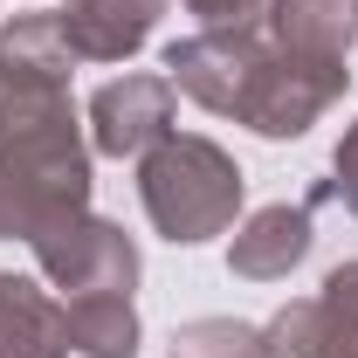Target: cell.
Segmentation results:
<instances>
[{"mask_svg":"<svg viewBox=\"0 0 358 358\" xmlns=\"http://www.w3.org/2000/svg\"><path fill=\"white\" fill-rule=\"evenodd\" d=\"M331 193L345 200L358 214V117L345 124V138H338V152H331Z\"/></svg>","mask_w":358,"mask_h":358,"instance_id":"cell-16","label":"cell"},{"mask_svg":"<svg viewBox=\"0 0 358 358\" xmlns=\"http://www.w3.org/2000/svg\"><path fill=\"white\" fill-rule=\"evenodd\" d=\"M0 186L14 200L21 241L42 221L90 207V138L69 76H35L0 62Z\"/></svg>","mask_w":358,"mask_h":358,"instance_id":"cell-1","label":"cell"},{"mask_svg":"<svg viewBox=\"0 0 358 358\" xmlns=\"http://www.w3.org/2000/svg\"><path fill=\"white\" fill-rule=\"evenodd\" d=\"M0 358H69V317L35 275L0 268Z\"/></svg>","mask_w":358,"mask_h":358,"instance_id":"cell-10","label":"cell"},{"mask_svg":"<svg viewBox=\"0 0 358 358\" xmlns=\"http://www.w3.org/2000/svg\"><path fill=\"white\" fill-rule=\"evenodd\" d=\"M28 248H35V268L69 296H96V289L131 296L138 289V241L117 221L90 214V207L62 214V221H42L28 234Z\"/></svg>","mask_w":358,"mask_h":358,"instance_id":"cell-3","label":"cell"},{"mask_svg":"<svg viewBox=\"0 0 358 358\" xmlns=\"http://www.w3.org/2000/svg\"><path fill=\"white\" fill-rule=\"evenodd\" d=\"M0 241H21V227H14V200H7V186H0Z\"/></svg>","mask_w":358,"mask_h":358,"instance_id":"cell-17","label":"cell"},{"mask_svg":"<svg viewBox=\"0 0 358 358\" xmlns=\"http://www.w3.org/2000/svg\"><path fill=\"white\" fill-rule=\"evenodd\" d=\"M0 62L7 69H35V76H76V48L62 42L55 14H21L0 28Z\"/></svg>","mask_w":358,"mask_h":358,"instance_id":"cell-13","label":"cell"},{"mask_svg":"<svg viewBox=\"0 0 358 358\" xmlns=\"http://www.w3.org/2000/svg\"><path fill=\"white\" fill-rule=\"evenodd\" d=\"M173 358H275L262 338V324L241 317H193L173 331Z\"/></svg>","mask_w":358,"mask_h":358,"instance_id":"cell-14","label":"cell"},{"mask_svg":"<svg viewBox=\"0 0 358 358\" xmlns=\"http://www.w3.org/2000/svg\"><path fill=\"white\" fill-rule=\"evenodd\" d=\"M345 83H352L345 62H310V55H289V48L268 42V62H262V76H255V96H248L241 124L255 138H303L345 96Z\"/></svg>","mask_w":358,"mask_h":358,"instance_id":"cell-5","label":"cell"},{"mask_svg":"<svg viewBox=\"0 0 358 358\" xmlns=\"http://www.w3.org/2000/svg\"><path fill=\"white\" fill-rule=\"evenodd\" d=\"M268 42L289 55H310V62H345L358 42V0H275Z\"/></svg>","mask_w":358,"mask_h":358,"instance_id":"cell-11","label":"cell"},{"mask_svg":"<svg viewBox=\"0 0 358 358\" xmlns=\"http://www.w3.org/2000/svg\"><path fill=\"white\" fill-rule=\"evenodd\" d=\"M241 186L248 179L234 166V152H221L200 131H166L138 159V200H145L152 227L179 248L227 234L234 214H241Z\"/></svg>","mask_w":358,"mask_h":358,"instance_id":"cell-2","label":"cell"},{"mask_svg":"<svg viewBox=\"0 0 358 358\" xmlns=\"http://www.w3.org/2000/svg\"><path fill=\"white\" fill-rule=\"evenodd\" d=\"M166 7L173 0H62L55 28L76 48V62H131L138 48L152 42Z\"/></svg>","mask_w":358,"mask_h":358,"instance_id":"cell-8","label":"cell"},{"mask_svg":"<svg viewBox=\"0 0 358 358\" xmlns=\"http://www.w3.org/2000/svg\"><path fill=\"white\" fill-rule=\"evenodd\" d=\"M262 62H268V42H262V35H214V28H193L186 42L166 48V83H173L179 96H193L200 110L241 124Z\"/></svg>","mask_w":358,"mask_h":358,"instance_id":"cell-4","label":"cell"},{"mask_svg":"<svg viewBox=\"0 0 358 358\" xmlns=\"http://www.w3.org/2000/svg\"><path fill=\"white\" fill-rule=\"evenodd\" d=\"M262 338L275 358H358V262H338L317 296H289Z\"/></svg>","mask_w":358,"mask_h":358,"instance_id":"cell-6","label":"cell"},{"mask_svg":"<svg viewBox=\"0 0 358 358\" xmlns=\"http://www.w3.org/2000/svg\"><path fill=\"white\" fill-rule=\"evenodd\" d=\"M275 0H186V14L214 35H262Z\"/></svg>","mask_w":358,"mask_h":358,"instance_id":"cell-15","label":"cell"},{"mask_svg":"<svg viewBox=\"0 0 358 358\" xmlns=\"http://www.w3.org/2000/svg\"><path fill=\"white\" fill-rule=\"evenodd\" d=\"M62 317H69V352H83V358H138V310H131V296H110V289L69 296Z\"/></svg>","mask_w":358,"mask_h":358,"instance_id":"cell-12","label":"cell"},{"mask_svg":"<svg viewBox=\"0 0 358 358\" xmlns=\"http://www.w3.org/2000/svg\"><path fill=\"white\" fill-rule=\"evenodd\" d=\"M173 131V83L152 69H124L90 96V152L103 159H145Z\"/></svg>","mask_w":358,"mask_h":358,"instance_id":"cell-7","label":"cell"},{"mask_svg":"<svg viewBox=\"0 0 358 358\" xmlns=\"http://www.w3.org/2000/svg\"><path fill=\"white\" fill-rule=\"evenodd\" d=\"M310 241H317V221H310V207L296 200H275V207H255L248 221L234 227V241H227V268L241 275V282H282L289 268L310 255Z\"/></svg>","mask_w":358,"mask_h":358,"instance_id":"cell-9","label":"cell"}]
</instances>
